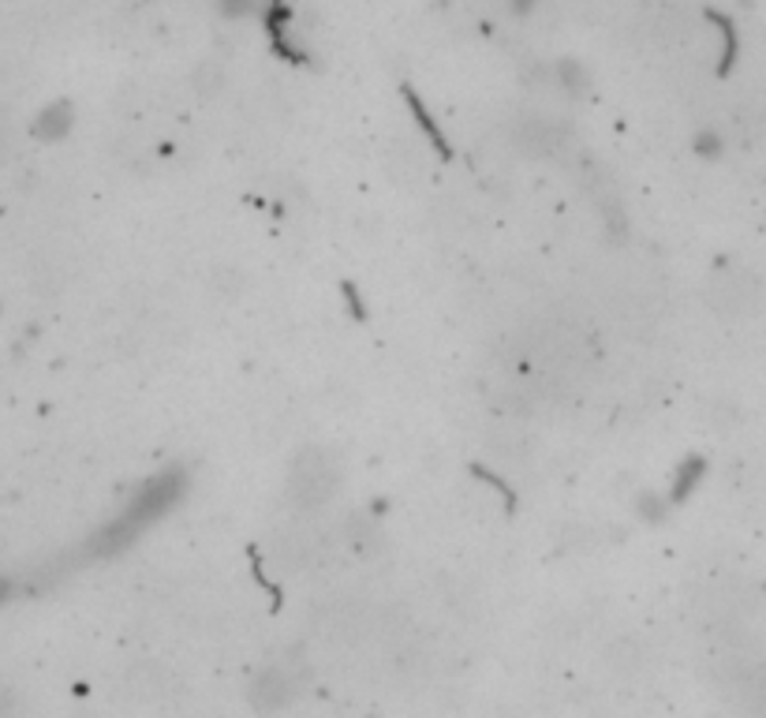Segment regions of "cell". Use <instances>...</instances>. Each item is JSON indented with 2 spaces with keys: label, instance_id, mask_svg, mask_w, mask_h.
Here are the masks:
<instances>
[{
  "label": "cell",
  "instance_id": "4",
  "mask_svg": "<svg viewBox=\"0 0 766 718\" xmlns=\"http://www.w3.org/2000/svg\"><path fill=\"white\" fill-rule=\"evenodd\" d=\"M557 143H561V127H554L549 120H542V116H531L523 147H528L531 153H549V150H557Z\"/></svg>",
  "mask_w": 766,
  "mask_h": 718
},
{
  "label": "cell",
  "instance_id": "3",
  "mask_svg": "<svg viewBox=\"0 0 766 718\" xmlns=\"http://www.w3.org/2000/svg\"><path fill=\"white\" fill-rule=\"evenodd\" d=\"M296 696H299V681L288 666H265L262 678H258L251 689L258 711H281V707H288Z\"/></svg>",
  "mask_w": 766,
  "mask_h": 718
},
{
  "label": "cell",
  "instance_id": "5",
  "mask_svg": "<svg viewBox=\"0 0 766 718\" xmlns=\"http://www.w3.org/2000/svg\"><path fill=\"white\" fill-rule=\"evenodd\" d=\"M0 718H4V700H0Z\"/></svg>",
  "mask_w": 766,
  "mask_h": 718
},
{
  "label": "cell",
  "instance_id": "1",
  "mask_svg": "<svg viewBox=\"0 0 766 718\" xmlns=\"http://www.w3.org/2000/svg\"><path fill=\"white\" fill-rule=\"evenodd\" d=\"M341 491V460L330 449H304L288 468V498L299 509H322Z\"/></svg>",
  "mask_w": 766,
  "mask_h": 718
},
{
  "label": "cell",
  "instance_id": "2",
  "mask_svg": "<svg viewBox=\"0 0 766 718\" xmlns=\"http://www.w3.org/2000/svg\"><path fill=\"white\" fill-rule=\"evenodd\" d=\"M711 307L726 319H748L763 307V281L748 267H718L711 273Z\"/></svg>",
  "mask_w": 766,
  "mask_h": 718
}]
</instances>
